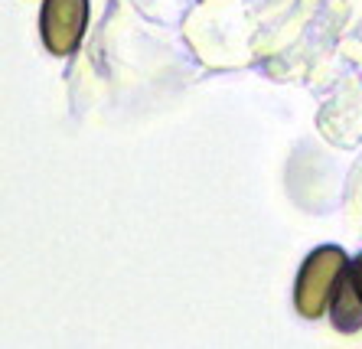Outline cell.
<instances>
[{
	"label": "cell",
	"instance_id": "3",
	"mask_svg": "<svg viewBox=\"0 0 362 349\" xmlns=\"http://www.w3.org/2000/svg\"><path fill=\"white\" fill-rule=\"evenodd\" d=\"M329 320L339 333H356L362 330V297L353 284V274L349 268L343 271V278L337 281V290L329 297Z\"/></svg>",
	"mask_w": 362,
	"mask_h": 349
},
{
	"label": "cell",
	"instance_id": "1",
	"mask_svg": "<svg viewBox=\"0 0 362 349\" xmlns=\"http://www.w3.org/2000/svg\"><path fill=\"white\" fill-rule=\"evenodd\" d=\"M349 268L343 248L337 245H320L307 261H303L300 274H297L294 288V307L297 314L307 320H317L329 310V297L337 290V281L343 278V271Z\"/></svg>",
	"mask_w": 362,
	"mask_h": 349
},
{
	"label": "cell",
	"instance_id": "2",
	"mask_svg": "<svg viewBox=\"0 0 362 349\" xmlns=\"http://www.w3.org/2000/svg\"><path fill=\"white\" fill-rule=\"evenodd\" d=\"M40 26L52 56H72L88 26V0H46Z\"/></svg>",
	"mask_w": 362,
	"mask_h": 349
},
{
	"label": "cell",
	"instance_id": "4",
	"mask_svg": "<svg viewBox=\"0 0 362 349\" xmlns=\"http://www.w3.org/2000/svg\"><path fill=\"white\" fill-rule=\"evenodd\" d=\"M349 274H353V284H356V290H359V297H362V255H356L353 261H349Z\"/></svg>",
	"mask_w": 362,
	"mask_h": 349
}]
</instances>
